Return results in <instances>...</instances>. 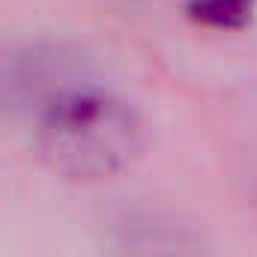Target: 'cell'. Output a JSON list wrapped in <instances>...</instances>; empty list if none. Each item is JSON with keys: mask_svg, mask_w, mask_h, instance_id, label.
<instances>
[{"mask_svg": "<svg viewBox=\"0 0 257 257\" xmlns=\"http://www.w3.org/2000/svg\"><path fill=\"white\" fill-rule=\"evenodd\" d=\"M147 128L126 99L78 90L57 99L42 126L39 153L51 171L69 180H108L141 156Z\"/></svg>", "mask_w": 257, "mask_h": 257, "instance_id": "6da1fadb", "label": "cell"}, {"mask_svg": "<svg viewBox=\"0 0 257 257\" xmlns=\"http://www.w3.org/2000/svg\"><path fill=\"white\" fill-rule=\"evenodd\" d=\"M257 0H186V15L209 30H242L251 24Z\"/></svg>", "mask_w": 257, "mask_h": 257, "instance_id": "7a4b0ae2", "label": "cell"}]
</instances>
